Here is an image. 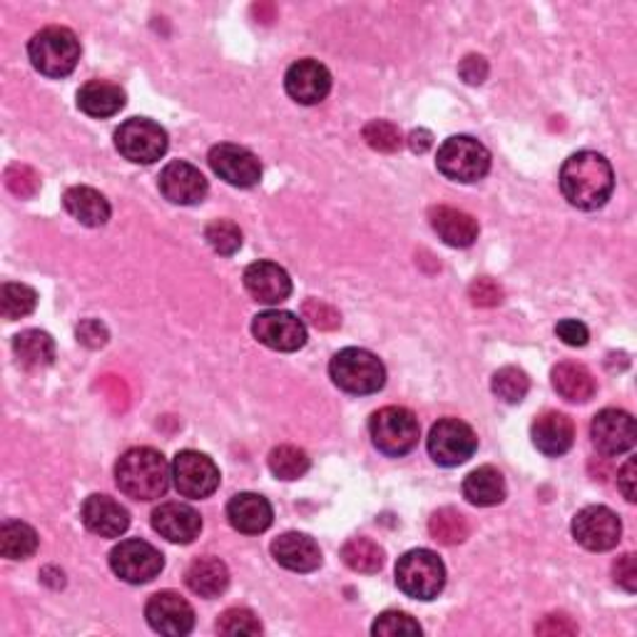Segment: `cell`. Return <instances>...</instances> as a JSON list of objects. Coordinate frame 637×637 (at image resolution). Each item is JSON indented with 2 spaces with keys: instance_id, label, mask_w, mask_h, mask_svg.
Here are the masks:
<instances>
[{
  "instance_id": "obj_36",
  "label": "cell",
  "mask_w": 637,
  "mask_h": 637,
  "mask_svg": "<svg viewBox=\"0 0 637 637\" xmlns=\"http://www.w3.org/2000/svg\"><path fill=\"white\" fill-rule=\"evenodd\" d=\"M269 471L282 481H296L309 471V456L296 446H277L269 454Z\"/></svg>"
},
{
  "instance_id": "obj_20",
  "label": "cell",
  "mask_w": 637,
  "mask_h": 637,
  "mask_svg": "<svg viewBox=\"0 0 637 637\" xmlns=\"http://www.w3.org/2000/svg\"><path fill=\"white\" fill-rule=\"evenodd\" d=\"M244 289L262 304H282L292 294V279L275 262H254L244 269Z\"/></svg>"
},
{
  "instance_id": "obj_11",
  "label": "cell",
  "mask_w": 637,
  "mask_h": 637,
  "mask_svg": "<svg viewBox=\"0 0 637 637\" xmlns=\"http://www.w3.org/2000/svg\"><path fill=\"white\" fill-rule=\"evenodd\" d=\"M219 469L207 454L180 451L173 461V483L177 494L192 500L209 498L219 488Z\"/></svg>"
},
{
  "instance_id": "obj_41",
  "label": "cell",
  "mask_w": 637,
  "mask_h": 637,
  "mask_svg": "<svg viewBox=\"0 0 637 637\" xmlns=\"http://www.w3.org/2000/svg\"><path fill=\"white\" fill-rule=\"evenodd\" d=\"M364 140H367L371 150L386 152V155L396 152L404 144L402 130L388 120H371L367 127H364Z\"/></svg>"
},
{
  "instance_id": "obj_15",
  "label": "cell",
  "mask_w": 637,
  "mask_h": 637,
  "mask_svg": "<svg viewBox=\"0 0 637 637\" xmlns=\"http://www.w3.org/2000/svg\"><path fill=\"white\" fill-rule=\"evenodd\" d=\"M144 617H148L152 630L169 637L190 635L194 627L192 606L173 590H163L157 596H152L148 600V608H144Z\"/></svg>"
},
{
  "instance_id": "obj_19",
  "label": "cell",
  "mask_w": 637,
  "mask_h": 637,
  "mask_svg": "<svg viewBox=\"0 0 637 637\" xmlns=\"http://www.w3.org/2000/svg\"><path fill=\"white\" fill-rule=\"evenodd\" d=\"M80 518L85 528L100 535V538H120L130 528V513H127V508L117 504L115 498L103 494H92L85 498Z\"/></svg>"
},
{
  "instance_id": "obj_2",
  "label": "cell",
  "mask_w": 637,
  "mask_h": 637,
  "mask_svg": "<svg viewBox=\"0 0 637 637\" xmlns=\"http://www.w3.org/2000/svg\"><path fill=\"white\" fill-rule=\"evenodd\" d=\"M169 479H173V469L167 458L148 446L130 448L115 466L117 488L135 500L163 498L169 488Z\"/></svg>"
},
{
  "instance_id": "obj_45",
  "label": "cell",
  "mask_w": 637,
  "mask_h": 637,
  "mask_svg": "<svg viewBox=\"0 0 637 637\" xmlns=\"http://www.w3.org/2000/svg\"><path fill=\"white\" fill-rule=\"evenodd\" d=\"M613 575H615V583L620 588L627 590V593H635L637 590V560L633 553H625L615 560L613 565Z\"/></svg>"
},
{
  "instance_id": "obj_21",
  "label": "cell",
  "mask_w": 637,
  "mask_h": 637,
  "mask_svg": "<svg viewBox=\"0 0 637 637\" xmlns=\"http://www.w3.org/2000/svg\"><path fill=\"white\" fill-rule=\"evenodd\" d=\"M152 528H155L165 540L187 546L202 533V518L187 504H163L152 511Z\"/></svg>"
},
{
  "instance_id": "obj_8",
  "label": "cell",
  "mask_w": 637,
  "mask_h": 637,
  "mask_svg": "<svg viewBox=\"0 0 637 637\" xmlns=\"http://www.w3.org/2000/svg\"><path fill=\"white\" fill-rule=\"evenodd\" d=\"M167 132L148 117L125 120L115 132V148L125 160L138 165H152L167 152Z\"/></svg>"
},
{
  "instance_id": "obj_7",
  "label": "cell",
  "mask_w": 637,
  "mask_h": 637,
  "mask_svg": "<svg viewBox=\"0 0 637 637\" xmlns=\"http://www.w3.org/2000/svg\"><path fill=\"white\" fill-rule=\"evenodd\" d=\"M371 441L381 454L386 456H406L419 444L421 426L416 413L404 406H386L371 416L369 423Z\"/></svg>"
},
{
  "instance_id": "obj_34",
  "label": "cell",
  "mask_w": 637,
  "mask_h": 637,
  "mask_svg": "<svg viewBox=\"0 0 637 637\" xmlns=\"http://www.w3.org/2000/svg\"><path fill=\"white\" fill-rule=\"evenodd\" d=\"M429 533L441 546H458V543L469 538L471 525L466 521V515L458 513L456 508H438L429 518Z\"/></svg>"
},
{
  "instance_id": "obj_30",
  "label": "cell",
  "mask_w": 637,
  "mask_h": 637,
  "mask_svg": "<svg viewBox=\"0 0 637 637\" xmlns=\"http://www.w3.org/2000/svg\"><path fill=\"white\" fill-rule=\"evenodd\" d=\"M550 379H553V388L565 398V402L585 404L596 396V379H593V373L585 369L583 364H558L553 373H550Z\"/></svg>"
},
{
  "instance_id": "obj_48",
  "label": "cell",
  "mask_w": 637,
  "mask_h": 637,
  "mask_svg": "<svg viewBox=\"0 0 637 637\" xmlns=\"http://www.w3.org/2000/svg\"><path fill=\"white\" fill-rule=\"evenodd\" d=\"M107 329L98 319H85L78 327V342L88 346V349H100V346L107 344Z\"/></svg>"
},
{
  "instance_id": "obj_39",
  "label": "cell",
  "mask_w": 637,
  "mask_h": 637,
  "mask_svg": "<svg viewBox=\"0 0 637 637\" xmlns=\"http://www.w3.org/2000/svg\"><path fill=\"white\" fill-rule=\"evenodd\" d=\"M371 633L377 637H419L423 627L416 623L409 613H398V610H386L377 617L371 625Z\"/></svg>"
},
{
  "instance_id": "obj_16",
  "label": "cell",
  "mask_w": 637,
  "mask_h": 637,
  "mask_svg": "<svg viewBox=\"0 0 637 637\" xmlns=\"http://www.w3.org/2000/svg\"><path fill=\"white\" fill-rule=\"evenodd\" d=\"M593 446L606 456H620L630 451L637 438L635 419L627 411L602 409L590 426Z\"/></svg>"
},
{
  "instance_id": "obj_37",
  "label": "cell",
  "mask_w": 637,
  "mask_h": 637,
  "mask_svg": "<svg viewBox=\"0 0 637 637\" xmlns=\"http://www.w3.org/2000/svg\"><path fill=\"white\" fill-rule=\"evenodd\" d=\"M494 394L506 404H521L531 388L528 373L518 367H504L494 373Z\"/></svg>"
},
{
  "instance_id": "obj_12",
  "label": "cell",
  "mask_w": 637,
  "mask_h": 637,
  "mask_svg": "<svg viewBox=\"0 0 637 637\" xmlns=\"http://www.w3.org/2000/svg\"><path fill=\"white\" fill-rule=\"evenodd\" d=\"M623 535V523L615 511L606 506H588L573 518V538L593 553L613 550Z\"/></svg>"
},
{
  "instance_id": "obj_13",
  "label": "cell",
  "mask_w": 637,
  "mask_h": 637,
  "mask_svg": "<svg viewBox=\"0 0 637 637\" xmlns=\"http://www.w3.org/2000/svg\"><path fill=\"white\" fill-rule=\"evenodd\" d=\"M252 334L275 352H300L307 344V327L292 311H262L252 321Z\"/></svg>"
},
{
  "instance_id": "obj_32",
  "label": "cell",
  "mask_w": 637,
  "mask_h": 637,
  "mask_svg": "<svg viewBox=\"0 0 637 637\" xmlns=\"http://www.w3.org/2000/svg\"><path fill=\"white\" fill-rule=\"evenodd\" d=\"M38 550V533L23 521L0 525V556L8 560H28Z\"/></svg>"
},
{
  "instance_id": "obj_33",
  "label": "cell",
  "mask_w": 637,
  "mask_h": 637,
  "mask_svg": "<svg viewBox=\"0 0 637 637\" xmlns=\"http://www.w3.org/2000/svg\"><path fill=\"white\" fill-rule=\"evenodd\" d=\"M342 560L354 573L373 575L384 568V548L371 538H352L344 543Z\"/></svg>"
},
{
  "instance_id": "obj_44",
  "label": "cell",
  "mask_w": 637,
  "mask_h": 637,
  "mask_svg": "<svg viewBox=\"0 0 637 637\" xmlns=\"http://www.w3.org/2000/svg\"><path fill=\"white\" fill-rule=\"evenodd\" d=\"M469 296L475 307H498L504 302V289L491 277H481L469 286Z\"/></svg>"
},
{
  "instance_id": "obj_3",
  "label": "cell",
  "mask_w": 637,
  "mask_h": 637,
  "mask_svg": "<svg viewBox=\"0 0 637 637\" xmlns=\"http://www.w3.org/2000/svg\"><path fill=\"white\" fill-rule=\"evenodd\" d=\"M33 67L46 78H65L80 61V40L71 28L48 25L38 30L28 42Z\"/></svg>"
},
{
  "instance_id": "obj_49",
  "label": "cell",
  "mask_w": 637,
  "mask_h": 637,
  "mask_svg": "<svg viewBox=\"0 0 637 637\" xmlns=\"http://www.w3.org/2000/svg\"><path fill=\"white\" fill-rule=\"evenodd\" d=\"M556 334L563 339L568 346H585V344H588V339H590L588 327H585L583 321H577V319L558 321Z\"/></svg>"
},
{
  "instance_id": "obj_51",
  "label": "cell",
  "mask_w": 637,
  "mask_h": 637,
  "mask_svg": "<svg viewBox=\"0 0 637 637\" xmlns=\"http://www.w3.org/2000/svg\"><path fill=\"white\" fill-rule=\"evenodd\" d=\"M431 144H433V135L429 130H413L409 135V148L413 152H419V155H423V152L431 150Z\"/></svg>"
},
{
  "instance_id": "obj_26",
  "label": "cell",
  "mask_w": 637,
  "mask_h": 637,
  "mask_svg": "<svg viewBox=\"0 0 637 637\" xmlns=\"http://www.w3.org/2000/svg\"><path fill=\"white\" fill-rule=\"evenodd\" d=\"M63 207L85 227H103L110 219V202L92 187H71L63 194Z\"/></svg>"
},
{
  "instance_id": "obj_10",
  "label": "cell",
  "mask_w": 637,
  "mask_h": 637,
  "mask_svg": "<svg viewBox=\"0 0 637 637\" xmlns=\"http://www.w3.org/2000/svg\"><path fill=\"white\" fill-rule=\"evenodd\" d=\"M110 568L120 581L130 585H144L163 573L165 558L155 546H150L148 540L132 538L123 540L120 546L113 548L110 553Z\"/></svg>"
},
{
  "instance_id": "obj_1",
  "label": "cell",
  "mask_w": 637,
  "mask_h": 637,
  "mask_svg": "<svg viewBox=\"0 0 637 637\" xmlns=\"http://www.w3.org/2000/svg\"><path fill=\"white\" fill-rule=\"evenodd\" d=\"M615 187L613 167L598 152H575L560 169V192L577 209H600Z\"/></svg>"
},
{
  "instance_id": "obj_22",
  "label": "cell",
  "mask_w": 637,
  "mask_h": 637,
  "mask_svg": "<svg viewBox=\"0 0 637 637\" xmlns=\"http://www.w3.org/2000/svg\"><path fill=\"white\" fill-rule=\"evenodd\" d=\"M271 556L292 573H311L321 565L319 543L304 533H284L271 543Z\"/></svg>"
},
{
  "instance_id": "obj_46",
  "label": "cell",
  "mask_w": 637,
  "mask_h": 637,
  "mask_svg": "<svg viewBox=\"0 0 637 637\" xmlns=\"http://www.w3.org/2000/svg\"><path fill=\"white\" fill-rule=\"evenodd\" d=\"M535 633L538 635H550V637H560V635H577V625L565 613H553L546 615L535 625Z\"/></svg>"
},
{
  "instance_id": "obj_5",
  "label": "cell",
  "mask_w": 637,
  "mask_h": 637,
  "mask_svg": "<svg viewBox=\"0 0 637 637\" xmlns=\"http://www.w3.org/2000/svg\"><path fill=\"white\" fill-rule=\"evenodd\" d=\"M396 585L404 596L416 600H433L444 590L446 568L433 550H409L396 563Z\"/></svg>"
},
{
  "instance_id": "obj_38",
  "label": "cell",
  "mask_w": 637,
  "mask_h": 637,
  "mask_svg": "<svg viewBox=\"0 0 637 637\" xmlns=\"http://www.w3.org/2000/svg\"><path fill=\"white\" fill-rule=\"evenodd\" d=\"M205 240L222 257H232L242 247V229L229 219H215L205 229Z\"/></svg>"
},
{
  "instance_id": "obj_28",
  "label": "cell",
  "mask_w": 637,
  "mask_h": 637,
  "mask_svg": "<svg viewBox=\"0 0 637 637\" xmlns=\"http://www.w3.org/2000/svg\"><path fill=\"white\" fill-rule=\"evenodd\" d=\"M78 107L90 117H113L125 107V90L115 82L90 80L78 90Z\"/></svg>"
},
{
  "instance_id": "obj_31",
  "label": "cell",
  "mask_w": 637,
  "mask_h": 637,
  "mask_svg": "<svg viewBox=\"0 0 637 637\" xmlns=\"http://www.w3.org/2000/svg\"><path fill=\"white\" fill-rule=\"evenodd\" d=\"M13 352L15 356H18L23 369L40 371L53 364L55 342L48 331L28 329V331H21V334L13 339Z\"/></svg>"
},
{
  "instance_id": "obj_40",
  "label": "cell",
  "mask_w": 637,
  "mask_h": 637,
  "mask_svg": "<svg viewBox=\"0 0 637 637\" xmlns=\"http://www.w3.org/2000/svg\"><path fill=\"white\" fill-rule=\"evenodd\" d=\"M219 635H259L262 623L259 617L247 608H229L217 620Z\"/></svg>"
},
{
  "instance_id": "obj_29",
  "label": "cell",
  "mask_w": 637,
  "mask_h": 637,
  "mask_svg": "<svg viewBox=\"0 0 637 637\" xmlns=\"http://www.w3.org/2000/svg\"><path fill=\"white\" fill-rule=\"evenodd\" d=\"M463 496L479 508H491L506 500V481L494 466H481L471 471L463 481Z\"/></svg>"
},
{
  "instance_id": "obj_17",
  "label": "cell",
  "mask_w": 637,
  "mask_h": 637,
  "mask_svg": "<svg viewBox=\"0 0 637 637\" xmlns=\"http://www.w3.org/2000/svg\"><path fill=\"white\" fill-rule=\"evenodd\" d=\"M286 95L300 105H319L331 92V73L311 58L296 61L284 75Z\"/></svg>"
},
{
  "instance_id": "obj_6",
  "label": "cell",
  "mask_w": 637,
  "mask_h": 637,
  "mask_svg": "<svg viewBox=\"0 0 637 637\" xmlns=\"http://www.w3.org/2000/svg\"><path fill=\"white\" fill-rule=\"evenodd\" d=\"M438 173L454 182H479L491 169V152L471 135H454L438 148Z\"/></svg>"
},
{
  "instance_id": "obj_9",
  "label": "cell",
  "mask_w": 637,
  "mask_h": 637,
  "mask_svg": "<svg viewBox=\"0 0 637 637\" xmlns=\"http://www.w3.org/2000/svg\"><path fill=\"white\" fill-rule=\"evenodd\" d=\"M479 448V436L461 419H441L429 433V454L438 466L454 469L469 461Z\"/></svg>"
},
{
  "instance_id": "obj_42",
  "label": "cell",
  "mask_w": 637,
  "mask_h": 637,
  "mask_svg": "<svg viewBox=\"0 0 637 637\" xmlns=\"http://www.w3.org/2000/svg\"><path fill=\"white\" fill-rule=\"evenodd\" d=\"M5 184L15 198L30 200L36 198L40 190V177L33 167L28 165H11L5 169Z\"/></svg>"
},
{
  "instance_id": "obj_35",
  "label": "cell",
  "mask_w": 637,
  "mask_h": 637,
  "mask_svg": "<svg viewBox=\"0 0 637 637\" xmlns=\"http://www.w3.org/2000/svg\"><path fill=\"white\" fill-rule=\"evenodd\" d=\"M38 304V294L36 289H30L28 284H15V282H5L0 286V314L3 319L15 321L23 319L33 314Z\"/></svg>"
},
{
  "instance_id": "obj_4",
  "label": "cell",
  "mask_w": 637,
  "mask_h": 637,
  "mask_svg": "<svg viewBox=\"0 0 637 637\" xmlns=\"http://www.w3.org/2000/svg\"><path fill=\"white\" fill-rule=\"evenodd\" d=\"M329 373L339 388L356 396L377 394L386 384V369L379 356L367 349H354V346L331 359Z\"/></svg>"
},
{
  "instance_id": "obj_25",
  "label": "cell",
  "mask_w": 637,
  "mask_h": 637,
  "mask_svg": "<svg viewBox=\"0 0 637 637\" xmlns=\"http://www.w3.org/2000/svg\"><path fill=\"white\" fill-rule=\"evenodd\" d=\"M431 227L448 247H471L479 240V219H473L469 212H461L456 207H433L429 212Z\"/></svg>"
},
{
  "instance_id": "obj_18",
  "label": "cell",
  "mask_w": 637,
  "mask_h": 637,
  "mask_svg": "<svg viewBox=\"0 0 637 637\" xmlns=\"http://www.w3.org/2000/svg\"><path fill=\"white\" fill-rule=\"evenodd\" d=\"M207 190L209 187L205 175H202L194 165L182 163V160L169 163L163 173H160V192H163L165 200L173 202V205H200V202L207 198Z\"/></svg>"
},
{
  "instance_id": "obj_14",
  "label": "cell",
  "mask_w": 637,
  "mask_h": 637,
  "mask_svg": "<svg viewBox=\"0 0 637 637\" xmlns=\"http://www.w3.org/2000/svg\"><path fill=\"white\" fill-rule=\"evenodd\" d=\"M209 167L215 169L219 180L232 187H242V190H250V187L259 184L262 180V165L257 155H252L247 148H240V144H215L209 150Z\"/></svg>"
},
{
  "instance_id": "obj_24",
  "label": "cell",
  "mask_w": 637,
  "mask_h": 637,
  "mask_svg": "<svg viewBox=\"0 0 637 637\" xmlns=\"http://www.w3.org/2000/svg\"><path fill=\"white\" fill-rule=\"evenodd\" d=\"M227 518L234 531L244 535H257L269 528L271 521H275V511H271V504L265 496L237 494L227 504Z\"/></svg>"
},
{
  "instance_id": "obj_47",
  "label": "cell",
  "mask_w": 637,
  "mask_h": 637,
  "mask_svg": "<svg viewBox=\"0 0 637 637\" xmlns=\"http://www.w3.org/2000/svg\"><path fill=\"white\" fill-rule=\"evenodd\" d=\"M458 75L469 85H481L488 78V61L483 55H466L458 65Z\"/></svg>"
},
{
  "instance_id": "obj_43",
  "label": "cell",
  "mask_w": 637,
  "mask_h": 637,
  "mask_svg": "<svg viewBox=\"0 0 637 637\" xmlns=\"http://www.w3.org/2000/svg\"><path fill=\"white\" fill-rule=\"evenodd\" d=\"M302 317L309 321L314 329L319 331H334L342 324V317H339V311L331 307L327 302H319V300H307L302 304Z\"/></svg>"
},
{
  "instance_id": "obj_23",
  "label": "cell",
  "mask_w": 637,
  "mask_h": 637,
  "mask_svg": "<svg viewBox=\"0 0 637 637\" xmlns=\"http://www.w3.org/2000/svg\"><path fill=\"white\" fill-rule=\"evenodd\" d=\"M531 438L540 454L563 456L573 448L575 423H573L571 416L548 411L533 421Z\"/></svg>"
},
{
  "instance_id": "obj_27",
  "label": "cell",
  "mask_w": 637,
  "mask_h": 637,
  "mask_svg": "<svg viewBox=\"0 0 637 637\" xmlns=\"http://www.w3.org/2000/svg\"><path fill=\"white\" fill-rule=\"evenodd\" d=\"M184 583L194 596L200 598H219L229 588V571L219 558H200L187 568Z\"/></svg>"
},
{
  "instance_id": "obj_50",
  "label": "cell",
  "mask_w": 637,
  "mask_h": 637,
  "mask_svg": "<svg viewBox=\"0 0 637 637\" xmlns=\"http://www.w3.org/2000/svg\"><path fill=\"white\" fill-rule=\"evenodd\" d=\"M617 488L623 491L625 500H630V504H635V458H627V463L620 469L617 473Z\"/></svg>"
}]
</instances>
